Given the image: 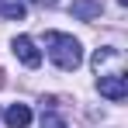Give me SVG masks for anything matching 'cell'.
Returning <instances> with one entry per match:
<instances>
[{"mask_svg": "<svg viewBox=\"0 0 128 128\" xmlns=\"http://www.w3.org/2000/svg\"><path fill=\"white\" fill-rule=\"evenodd\" d=\"M100 0H73V7H69V14L76 18V21H94V18H100Z\"/></svg>", "mask_w": 128, "mask_h": 128, "instance_id": "277c9868", "label": "cell"}, {"mask_svg": "<svg viewBox=\"0 0 128 128\" xmlns=\"http://www.w3.org/2000/svg\"><path fill=\"white\" fill-rule=\"evenodd\" d=\"M0 14L7 21H21L24 18V0H0Z\"/></svg>", "mask_w": 128, "mask_h": 128, "instance_id": "8992f818", "label": "cell"}, {"mask_svg": "<svg viewBox=\"0 0 128 128\" xmlns=\"http://www.w3.org/2000/svg\"><path fill=\"white\" fill-rule=\"evenodd\" d=\"M4 121H7V128H28L31 125V107L28 104H10L7 114H4Z\"/></svg>", "mask_w": 128, "mask_h": 128, "instance_id": "5b68a950", "label": "cell"}, {"mask_svg": "<svg viewBox=\"0 0 128 128\" xmlns=\"http://www.w3.org/2000/svg\"><path fill=\"white\" fill-rule=\"evenodd\" d=\"M42 128H66V121L59 114H42Z\"/></svg>", "mask_w": 128, "mask_h": 128, "instance_id": "52a82bcc", "label": "cell"}, {"mask_svg": "<svg viewBox=\"0 0 128 128\" xmlns=\"http://www.w3.org/2000/svg\"><path fill=\"white\" fill-rule=\"evenodd\" d=\"M45 48H48V56H52V62L59 66V69H76V66L83 62V48L80 42L73 38V35H62V31H45Z\"/></svg>", "mask_w": 128, "mask_h": 128, "instance_id": "6da1fadb", "label": "cell"}, {"mask_svg": "<svg viewBox=\"0 0 128 128\" xmlns=\"http://www.w3.org/2000/svg\"><path fill=\"white\" fill-rule=\"evenodd\" d=\"M35 4H42V7H52V4H59V0H35Z\"/></svg>", "mask_w": 128, "mask_h": 128, "instance_id": "ba28073f", "label": "cell"}, {"mask_svg": "<svg viewBox=\"0 0 128 128\" xmlns=\"http://www.w3.org/2000/svg\"><path fill=\"white\" fill-rule=\"evenodd\" d=\"M14 56H18L28 69H35V66L42 62V52L35 48V42H31L28 35H18V38H14Z\"/></svg>", "mask_w": 128, "mask_h": 128, "instance_id": "3957f363", "label": "cell"}, {"mask_svg": "<svg viewBox=\"0 0 128 128\" xmlns=\"http://www.w3.org/2000/svg\"><path fill=\"white\" fill-rule=\"evenodd\" d=\"M97 90H100V97H107V100L118 104V100L128 97V76H125V73H100Z\"/></svg>", "mask_w": 128, "mask_h": 128, "instance_id": "7a4b0ae2", "label": "cell"}]
</instances>
